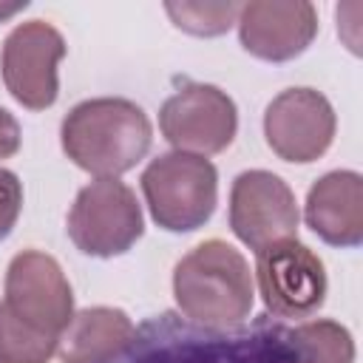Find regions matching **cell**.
<instances>
[{
  "instance_id": "cell-4",
  "label": "cell",
  "mask_w": 363,
  "mask_h": 363,
  "mask_svg": "<svg viewBox=\"0 0 363 363\" xmlns=\"http://www.w3.org/2000/svg\"><path fill=\"white\" fill-rule=\"evenodd\" d=\"M142 193L153 221L167 233H190L210 221L218 201V173L210 159L164 153L142 173Z\"/></svg>"
},
{
  "instance_id": "cell-13",
  "label": "cell",
  "mask_w": 363,
  "mask_h": 363,
  "mask_svg": "<svg viewBox=\"0 0 363 363\" xmlns=\"http://www.w3.org/2000/svg\"><path fill=\"white\" fill-rule=\"evenodd\" d=\"M306 224L332 247H357L363 241V179L354 170L320 176L306 196Z\"/></svg>"
},
{
  "instance_id": "cell-11",
  "label": "cell",
  "mask_w": 363,
  "mask_h": 363,
  "mask_svg": "<svg viewBox=\"0 0 363 363\" xmlns=\"http://www.w3.org/2000/svg\"><path fill=\"white\" fill-rule=\"evenodd\" d=\"M267 145L284 162H315L335 139V111L315 88H289L278 94L264 113Z\"/></svg>"
},
{
  "instance_id": "cell-20",
  "label": "cell",
  "mask_w": 363,
  "mask_h": 363,
  "mask_svg": "<svg viewBox=\"0 0 363 363\" xmlns=\"http://www.w3.org/2000/svg\"><path fill=\"white\" fill-rule=\"evenodd\" d=\"M20 9H26V3H14V6H0V20L3 17H11L14 11H20Z\"/></svg>"
},
{
  "instance_id": "cell-2",
  "label": "cell",
  "mask_w": 363,
  "mask_h": 363,
  "mask_svg": "<svg viewBox=\"0 0 363 363\" xmlns=\"http://www.w3.org/2000/svg\"><path fill=\"white\" fill-rule=\"evenodd\" d=\"M173 295L187 320L207 329H227L250 318L255 286L244 255L227 241L210 238L176 264Z\"/></svg>"
},
{
  "instance_id": "cell-9",
  "label": "cell",
  "mask_w": 363,
  "mask_h": 363,
  "mask_svg": "<svg viewBox=\"0 0 363 363\" xmlns=\"http://www.w3.org/2000/svg\"><path fill=\"white\" fill-rule=\"evenodd\" d=\"M65 57L62 34L45 20L20 23L3 43V82L28 111H45L57 102V65Z\"/></svg>"
},
{
  "instance_id": "cell-15",
  "label": "cell",
  "mask_w": 363,
  "mask_h": 363,
  "mask_svg": "<svg viewBox=\"0 0 363 363\" xmlns=\"http://www.w3.org/2000/svg\"><path fill=\"white\" fill-rule=\"evenodd\" d=\"M286 363H354V340L335 320H309L295 329H281Z\"/></svg>"
},
{
  "instance_id": "cell-12",
  "label": "cell",
  "mask_w": 363,
  "mask_h": 363,
  "mask_svg": "<svg viewBox=\"0 0 363 363\" xmlns=\"http://www.w3.org/2000/svg\"><path fill=\"white\" fill-rule=\"evenodd\" d=\"M235 23L241 45L252 57L267 62L295 60L309 48V43L318 34V11L306 0H252L238 9Z\"/></svg>"
},
{
  "instance_id": "cell-8",
  "label": "cell",
  "mask_w": 363,
  "mask_h": 363,
  "mask_svg": "<svg viewBox=\"0 0 363 363\" xmlns=\"http://www.w3.org/2000/svg\"><path fill=\"white\" fill-rule=\"evenodd\" d=\"M255 278L264 306L278 318H306L326 301L323 261L298 238L269 244L255 252Z\"/></svg>"
},
{
  "instance_id": "cell-18",
  "label": "cell",
  "mask_w": 363,
  "mask_h": 363,
  "mask_svg": "<svg viewBox=\"0 0 363 363\" xmlns=\"http://www.w3.org/2000/svg\"><path fill=\"white\" fill-rule=\"evenodd\" d=\"M23 207V184L17 173L0 167V241L14 230Z\"/></svg>"
},
{
  "instance_id": "cell-17",
  "label": "cell",
  "mask_w": 363,
  "mask_h": 363,
  "mask_svg": "<svg viewBox=\"0 0 363 363\" xmlns=\"http://www.w3.org/2000/svg\"><path fill=\"white\" fill-rule=\"evenodd\" d=\"M164 9L179 28L199 34V37H216V34H224L235 23L241 6L235 3H167Z\"/></svg>"
},
{
  "instance_id": "cell-7",
  "label": "cell",
  "mask_w": 363,
  "mask_h": 363,
  "mask_svg": "<svg viewBox=\"0 0 363 363\" xmlns=\"http://www.w3.org/2000/svg\"><path fill=\"white\" fill-rule=\"evenodd\" d=\"M159 128L176 150L210 156L221 153L235 139L238 111L221 88L190 82L164 99L159 111Z\"/></svg>"
},
{
  "instance_id": "cell-16",
  "label": "cell",
  "mask_w": 363,
  "mask_h": 363,
  "mask_svg": "<svg viewBox=\"0 0 363 363\" xmlns=\"http://www.w3.org/2000/svg\"><path fill=\"white\" fill-rule=\"evenodd\" d=\"M57 340L20 323L0 301V363H48Z\"/></svg>"
},
{
  "instance_id": "cell-6",
  "label": "cell",
  "mask_w": 363,
  "mask_h": 363,
  "mask_svg": "<svg viewBox=\"0 0 363 363\" xmlns=\"http://www.w3.org/2000/svg\"><path fill=\"white\" fill-rule=\"evenodd\" d=\"M3 303L20 323L54 340H60L74 318L71 284L62 267L40 250H23L11 258Z\"/></svg>"
},
{
  "instance_id": "cell-3",
  "label": "cell",
  "mask_w": 363,
  "mask_h": 363,
  "mask_svg": "<svg viewBox=\"0 0 363 363\" xmlns=\"http://www.w3.org/2000/svg\"><path fill=\"white\" fill-rule=\"evenodd\" d=\"M108 363H286L281 329L272 332H199L170 315L145 323Z\"/></svg>"
},
{
  "instance_id": "cell-10",
  "label": "cell",
  "mask_w": 363,
  "mask_h": 363,
  "mask_svg": "<svg viewBox=\"0 0 363 363\" xmlns=\"http://www.w3.org/2000/svg\"><path fill=\"white\" fill-rule=\"evenodd\" d=\"M298 204L289 184L269 170H244L230 190V227L250 247L264 250L269 244L298 235Z\"/></svg>"
},
{
  "instance_id": "cell-14",
  "label": "cell",
  "mask_w": 363,
  "mask_h": 363,
  "mask_svg": "<svg viewBox=\"0 0 363 363\" xmlns=\"http://www.w3.org/2000/svg\"><path fill=\"white\" fill-rule=\"evenodd\" d=\"M136 335V326L122 309L94 306L74 312L71 323L57 340V354L62 363H108L113 360Z\"/></svg>"
},
{
  "instance_id": "cell-5",
  "label": "cell",
  "mask_w": 363,
  "mask_h": 363,
  "mask_svg": "<svg viewBox=\"0 0 363 363\" xmlns=\"http://www.w3.org/2000/svg\"><path fill=\"white\" fill-rule=\"evenodd\" d=\"M142 233L145 221L139 201L119 179H96L77 193L68 213V235L79 252L113 258L128 252Z\"/></svg>"
},
{
  "instance_id": "cell-1",
  "label": "cell",
  "mask_w": 363,
  "mask_h": 363,
  "mask_svg": "<svg viewBox=\"0 0 363 363\" xmlns=\"http://www.w3.org/2000/svg\"><path fill=\"white\" fill-rule=\"evenodd\" d=\"M65 156L99 176L116 179L136 167L153 142L147 113L122 96L85 99L68 111L60 128Z\"/></svg>"
},
{
  "instance_id": "cell-19",
  "label": "cell",
  "mask_w": 363,
  "mask_h": 363,
  "mask_svg": "<svg viewBox=\"0 0 363 363\" xmlns=\"http://www.w3.org/2000/svg\"><path fill=\"white\" fill-rule=\"evenodd\" d=\"M20 150V125L17 119L0 108V159H9Z\"/></svg>"
}]
</instances>
